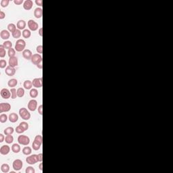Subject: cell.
Masks as SVG:
<instances>
[{
    "mask_svg": "<svg viewBox=\"0 0 173 173\" xmlns=\"http://www.w3.org/2000/svg\"><path fill=\"white\" fill-rule=\"evenodd\" d=\"M25 47H26V42L24 39H19L16 41L15 45V49L16 51L18 52H21L25 50Z\"/></svg>",
    "mask_w": 173,
    "mask_h": 173,
    "instance_id": "6da1fadb",
    "label": "cell"
},
{
    "mask_svg": "<svg viewBox=\"0 0 173 173\" xmlns=\"http://www.w3.org/2000/svg\"><path fill=\"white\" fill-rule=\"evenodd\" d=\"M19 115L22 118V119L24 120H28L31 118V115L28 110H27V108H22L19 110Z\"/></svg>",
    "mask_w": 173,
    "mask_h": 173,
    "instance_id": "7a4b0ae2",
    "label": "cell"
},
{
    "mask_svg": "<svg viewBox=\"0 0 173 173\" xmlns=\"http://www.w3.org/2000/svg\"><path fill=\"white\" fill-rule=\"evenodd\" d=\"M18 142L20 145L27 146L30 143V138L27 135H19L18 137Z\"/></svg>",
    "mask_w": 173,
    "mask_h": 173,
    "instance_id": "3957f363",
    "label": "cell"
},
{
    "mask_svg": "<svg viewBox=\"0 0 173 173\" xmlns=\"http://www.w3.org/2000/svg\"><path fill=\"white\" fill-rule=\"evenodd\" d=\"M31 62L35 64V65H38L39 64L42 63L43 58L42 56H41V54H35L33 55L32 58H31Z\"/></svg>",
    "mask_w": 173,
    "mask_h": 173,
    "instance_id": "277c9868",
    "label": "cell"
},
{
    "mask_svg": "<svg viewBox=\"0 0 173 173\" xmlns=\"http://www.w3.org/2000/svg\"><path fill=\"white\" fill-rule=\"evenodd\" d=\"M26 162L27 164L30 165H34L37 162H38V158H37V154H33L31 156H28L26 158Z\"/></svg>",
    "mask_w": 173,
    "mask_h": 173,
    "instance_id": "5b68a950",
    "label": "cell"
},
{
    "mask_svg": "<svg viewBox=\"0 0 173 173\" xmlns=\"http://www.w3.org/2000/svg\"><path fill=\"white\" fill-rule=\"evenodd\" d=\"M23 166V162L20 159H16L13 162L12 164V167L15 171H19L22 168Z\"/></svg>",
    "mask_w": 173,
    "mask_h": 173,
    "instance_id": "8992f818",
    "label": "cell"
},
{
    "mask_svg": "<svg viewBox=\"0 0 173 173\" xmlns=\"http://www.w3.org/2000/svg\"><path fill=\"white\" fill-rule=\"evenodd\" d=\"M27 24H28V28L30 31H36L38 30L39 24L34 20H29L27 22Z\"/></svg>",
    "mask_w": 173,
    "mask_h": 173,
    "instance_id": "52a82bcc",
    "label": "cell"
},
{
    "mask_svg": "<svg viewBox=\"0 0 173 173\" xmlns=\"http://www.w3.org/2000/svg\"><path fill=\"white\" fill-rule=\"evenodd\" d=\"M37 101L34 99L31 100L28 103V109L31 112H35L37 109Z\"/></svg>",
    "mask_w": 173,
    "mask_h": 173,
    "instance_id": "ba28073f",
    "label": "cell"
},
{
    "mask_svg": "<svg viewBox=\"0 0 173 173\" xmlns=\"http://www.w3.org/2000/svg\"><path fill=\"white\" fill-rule=\"evenodd\" d=\"M0 94L1 97L4 100H8L11 97V91L8 89H2L0 91Z\"/></svg>",
    "mask_w": 173,
    "mask_h": 173,
    "instance_id": "9c48e42d",
    "label": "cell"
},
{
    "mask_svg": "<svg viewBox=\"0 0 173 173\" xmlns=\"http://www.w3.org/2000/svg\"><path fill=\"white\" fill-rule=\"evenodd\" d=\"M11 110V105L8 103H1L0 104V113L8 112Z\"/></svg>",
    "mask_w": 173,
    "mask_h": 173,
    "instance_id": "30bf717a",
    "label": "cell"
},
{
    "mask_svg": "<svg viewBox=\"0 0 173 173\" xmlns=\"http://www.w3.org/2000/svg\"><path fill=\"white\" fill-rule=\"evenodd\" d=\"M33 85L35 88H41L43 86V78H35L33 81Z\"/></svg>",
    "mask_w": 173,
    "mask_h": 173,
    "instance_id": "8fae6325",
    "label": "cell"
},
{
    "mask_svg": "<svg viewBox=\"0 0 173 173\" xmlns=\"http://www.w3.org/2000/svg\"><path fill=\"white\" fill-rule=\"evenodd\" d=\"M16 69L15 68H12L11 66H8L6 68L5 70V73L8 75V77H12L16 74Z\"/></svg>",
    "mask_w": 173,
    "mask_h": 173,
    "instance_id": "7c38bea8",
    "label": "cell"
},
{
    "mask_svg": "<svg viewBox=\"0 0 173 173\" xmlns=\"http://www.w3.org/2000/svg\"><path fill=\"white\" fill-rule=\"evenodd\" d=\"M22 56L25 60H31V58L33 56V53L31 50H28V49H25L22 51Z\"/></svg>",
    "mask_w": 173,
    "mask_h": 173,
    "instance_id": "4fadbf2b",
    "label": "cell"
},
{
    "mask_svg": "<svg viewBox=\"0 0 173 173\" xmlns=\"http://www.w3.org/2000/svg\"><path fill=\"white\" fill-rule=\"evenodd\" d=\"M10 151V146H8V145H2L0 148V154L3 156H6V155H8Z\"/></svg>",
    "mask_w": 173,
    "mask_h": 173,
    "instance_id": "5bb4252c",
    "label": "cell"
},
{
    "mask_svg": "<svg viewBox=\"0 0 173 173\" xmlns=\"http://www.w3.org/2000/svg\"><path fill=\"white\" fill-rule=\"evenodd\" d=\"M18 65V60L17 57H12L9 59V66L12 68H15Z\"/></svg>",
    "mask_w": 173,
    "mask_h": 173,
    "instance_id": "9a60e30c",
    "label": "cell"
},
{
    "mask_svg": "<svg viewBox=\"0 0 173 173\" xmlns=\"http://www.w3.org/2000/svg\"><path fill=\"white\" fill-rule=\"evenodd\" d=\"M33 6V2L31 0H26L23 4V8L25 10H30Z\"/></svg>",
    "mask_w": 173,
    "mask_h": 173,
    "instance_id": "2e32d148",
    "label": "cell"
},
{
    "mask_svg": "<svg viewBox=\"0 0 173 173\" xmlns=\"http://www.w3.org/2000/svg\"><path fill=\"white\" fill-rule=\"evenodd\" d=\"M0 37L3 40H7L10 37V33L8 30H2L0 33Z\"/></svg>",
    "mask_w": 173,
    "mask_h": 173,
    "instance_id": "e0dca14e",
    "label": "cell"
},
{
    "mask_svg": "<svg viewBox=\"0 0 173 173\" xmlns=\"http://www.w3.org/2000/svg\"><path fill=\"white\" fill-rule=\"evenodd\" d=\"M34 16L36 18L39 19L41 18L43 16V9L41 8H35L34 10Z\"/></svg>",
    "mask_w": 173,
    "mask_h": 173,
    "instance_id": "ac0fdd59",
    "label": "cell"
},
{
    "mask_svg": "<svg viewBox=\"0 0 173 173\" xmlns=\"http://www.w3.org/2000/svg\"><path fill=\"white\" fill-rule=\"evenodd\" d=\"M27 26V23L24 20H20L18 21V22L16 24V27L18 28V29L19 30H24Z\"/></svg>",
    "mask_w": 173,
    "mask_h": 173,
    "instance_id": "d6986e66",
    "label": "cell"
},
{
    "mask_svg": "<svg viewBox=\"0 0 173 173\" xmlns=\"http://www.w3.org/2000/svg\"><path fill=\"white\" fill-rule=\"evenodd\" d=\"M8 119L10 120V122H11L12 123H15L18 120V115L17 114L14 113V112H13V113L10 114L9 115Z\"/></svg>",
    "mask_w": 173,
    "mask_h": 173,
    "instance_id": "ffe728a7",
    "label": "cell"
},
{
    "mask_svg": "<svg viewBox=\"0 0 173 173\" xmlns=\"http://www.w3.org/2000/svg\"><path fill=\"white\" fill-rule=\"evenodd\" d=\"M11 149H12V151L14 154H18L20 151V150H21V147L20 146L19 144L14 143V144L12 145Z\"/></svg>",
    "mask_w": 173,
    "mask_h": 173,
    "instance_id": "44dd1931",
    "label": "cell"
},
{
    "mask_svg": "<svg viewBox=\"0 0 173 173\" xmlns=\"http://www.w3.org/2000/svg\"><path fill=\"white\" fill-rule=\"evenodd\" d=\"M33 83H32V81H29V80H27V81H25L23 83V87L25 89H27V90H31L32 87H33Z\"/></svg>",
    "mask_w": 173,
    "mask_h": 173,
    "instance_id": "7402d4cb",
    "label": "cell"
},
{
    "mask_svg": "<svg viewBox=\"0 0 173 173\" xmlns=\"http://www.w3.org/2000/svg\"><path fill=\"white\" fill-rule=\"evenodd\" d=\"M17 85H18V81L16 78H12L9 80L8 82V87H10V88H14Z\"/></svg>",
    "mask_w": 173,
    "mask_h": 173,
    "instance_id": "603a6c76",
    "label": "cell"
},
{
    "mask_svg": "<svg viewBox=\"0 0 173 173\" xmlns=\"http://www.w3.org/2000/svg\"><path fill=\"white\" fill-rule=\"evenodd\" d=\"M29 95H30V97H32L33 99H35V98H36L39 95L38 90H37L36 88L31 89V90H30V92H29Z\"/></svg>",
    "mask_w": 173,
    "mask_h": 173,
    "instance_id": "cb8c5ba5",
    "label": "cell"
},
{
    "mask_svg": "<svg viewBox=\"0 0 173 173\" xmlns=\"http://www.w3.org/2000/svg\"><path fill=\"white\" fill-rule=\"evenodd\" d=\"M22 153L25 156H29L32 153V148L29 146H25L22 149Z\"/></svg>",
    "mask_w": 173,
    "mask_h": 173,
    "instance_id": "d4e9b609",
    "label": "cell"
},
{
    "mask_svg": "<svg viewBox=\"0 0 173 173\" xmlns=\"http://www.w3.org/2000/svg\"><path fill=\"white\" fill-rule=\"evenodd\" d=\"M14 128L12 127H7V128H6L4 129V134L6 135H12V134L14 133Z\"/></svg>",
    "mask_w": 173,
    "mask_h": 173,
    "instance_id": "484cf974",
    "label": "cell"
},
{
    "mask_svg": "<svg viewBox=\"0 0 173 173\" xmlns=\"http://www.w3.org/2000/svg\"><path fill=\"white\" fill-rule=\"evenodd\" d=\"M22 35L24 38L28 39L31 37V32L29 29H24L22 32Z\"/></svg>",
    "mask_w": 173,
    "mask_h": 173,
    "instance_id": "4316f807",
    "label": "cell"
},
{
    "mask_svg": "<svg viewBox=\"0 0 173 173\" xmlns=\"http://www.w3.org/2000/svg\"><path fill=\"white\" fill-rule=\"evenodd\" d=\"M41 145H42V144H41V143H39V142L34 140V141H33V144H32V148H33V150H34L35 151H38L41 148Z\"/></svg>",
    "mask_w": 173,
    "mask_h": 173,
    "instance_id": "83f0119b",
    "label": "cell"
},
{
    "mask_svg": "<svg viewBox=\"0 0 173 173\" xmlns=\"http://www.w3.org/2000/svg\"><path fill=\"white\" fill-rule=\"evenodd\" d=\"M1 170L4 173H7L10 171V166L8 164H3L1 166Z\"/></svg>",
    "mask_w": 173,
    "mask_h": 173,
    "instance_id": "f1b7e54d",
    "label": "cell"
},
{
    "mask_svg": "<svg viewBox=\"0 0 173 173\" xmlns=\"http://www.w3.org/2000/svg\"><path fill=\"white\" fill-rule=\"evenodd\" d=\"M12 37H14V39H18L21 37V35H22V33H21V31L19 30V29H16L14 33H12Z\"/></svg>",
    "mask_w": 173,
    "mask_h": 173,
    "instance_id": "f546056e",
    "label": "cell"
},
{
    "mask_svg": "<svg viewBox=\"0 0 173 173\" xmlns=\"http://www.w3.org/2000/svg\"><path fill=\"white\" fill-rule=\"evenodd\" d=\"M12 43L10 41H6L5 42L3 43V46L4 47V48L6 50H10L12 48Z\"/></svg>",
    "mask_w": 173,
    "mask_h": 173,
    "instance_id": "4dcf8cb0",
    "label": "cell"
},
{
    "mask_svg": "<svg viewBox=\"0 0 173 173\" xmlns=\"http://www.w3.org/2000/svg\"><path fill=\"white\" fill-rule=\"evenodd\" d=\"M17 93V95L18 97H22L24 95V93H25V91H24V89L22 88V87H20L17 89L16 91Z\"/></svg>",
    "mask_w": 173,
    "mask_h": 173,
    "instance_id": "1f68e13d",
    "label": "cell"
},
{
    "mask_svg": "<svg viewBox=\"0 0 173 173\" xmlns=\"http://www.w3.org/2000/svg\"><path fill=\"white\" fill-rule=\"evenodd\" d=\"M16 26L14 23H10L8 25V30L10 33H14L16 30Z\"/></svg>",
    "mask_w": 173,
    "mask_h": 173,
    "instance_id": "d6a6232c",
    "label": "cell"
},
{
    "mask_svg": "<svg viewBox=\"0 0 173 173\" xmlns=\"http://www.w3.org/2000/svg\"><path fill=\"white\" fill-rule=\"evenodd\" d=\"M5 141L8 144H10L14 141V137L12 135H6V137H5Z\"/></svg>",
    "mask_w": 173,
    "mask_h": 173,
    "instance_id": "836d02e7",
    "label": "cell"
},
{
    "mask_svg": "<svg viewBox=\"0 0 173 173\" xmlns=\"http://www.w3.org/2000/svg\"><path fill=\"white\" fill-rule=\"evenodd\" d=\"M6 49L4 48L3 45H0V57L1 58H4V57L6 56Z\"/></svg>",
    "mask_w": 173,
    "mask_h": 173,
    "instance_id": "e575fe53",
    "label": "cell"
},
{
    "mask_svg": "<svg viewBox=\"0 0 173 173\" xmlns=\"http://www.w3.org/2000/svg\"><path fill=\"white\" fill-rule=\"evenodd\" d=\"M8 119V116L6 115V114H1L0 115V122L1 123H5L7 122V120Z\"/></svg>",
    "mask_w": 173,
    "mask_h": 173,
    "instance_id": "d590c367",
    "label": "cell"
},
{
    "mask_svg": "<svg viewBox=\"0 0 173 173\" xmlns=\"http://www.w3.org/2000/svg\"><path fill=\"white\" fill-rule=\"evenodd\" d=\"M8 54L9 58H12V57H15L16 55V50L14 48H11L10 50H8Z\"/></svg>",
    "mask_w": 173,
    "mask_h": 173,
    "instance_id": "8d00e7d4",
    "label": "cell"
},
{
    "mask_svg": "<svg viewBox=\"0 0 173 173\" xmlns=\"http://www.w3.org/2000/svg\"><path fill=\"white\" fill-rule=\"evenodd\" d=\"M16 89L15 88H12L10 91H11V98L12 100H15L16 98L18 97L17 95V93H16Z\"/></svg>",
    "mask_w": 173,
    "mask_h": 173,
    "instance_id": "74e56055",
    "label": "cell"
},
{
    "mask_svg": "<svg viewBox=\"0 0 173 173\" xmlns=\"http://www.w3.org/2000/svg\"><path fill=\"white\" fill-rule=\"evenodd\" d=\"M15 131L16 132V133H18V134H22V133H24V132L25 131V130L19 124L18 127H16Z\"/></svg>",
    "mask_w": 173,
    "mask_h": 173,
    "instance_id": "f35d334b",
    "label": "cell"
},
{
    "mask_svg": "<svg viewBox=\"0 0 173 173\" xmlns=\"http://www.w3.org/2000/svg\"><path fill=\"white\" fill-rule=\"evenodd\" d=\"M9 4H10V1H9V0H1V2H0L1 8H6V7H8Z\"/></svg>",
    "mask_w": 173,
    "mask_h": 173,
    "instance_id": "ab89813d",
    "label": "cell"
},
{
    "mask_svg": "<svg viewBox=\"0 0 173 173\" xmlns=\"http://www.w3.org/2000/svg\"><path fill=\"white\" fill-rule=\"evenodd\" d=\"M25 173H35V170L33 166H28L26 170H25Z\"/></svg>",
    "mask_w": 173,
    "mask_h": 173,
    "instance_id": "60d3db41",
    "label": "cell"
},
{
    "mask_svg": "<svg viewBox=\"0 0 173 173\" xmlns=\"http://www.w3.org/2000/svg\"><path fill=\"white\" fill-rule=\"evenodd\" d=\"M34 140L36 141H37V142H39V143H41V144H42L43 143V137L41 135H36Z\"/></svg>",
    "mask_w": 173,
    "mask_h": 173,
    "instance_id": "b9f144b4",
    "label": "cell"
},
{
    "mask_svg": "<svg viewBox=\"0 0 173 173\" xmlns=\"http://www.w3.org/2000/svg\"><path fill=\"white\" fill-rule=\"evenodd\" d=\"M20 125L25 130V131H27V130H28V127H29L28 124L27 123V122H22V123H20Z\"/></svg>",
    "mask_w": 173,
    "mask_h": 173,
    "instance_id": "7bdbcfd3",
    "label": "cell"
},
{
    "mask_svg": "<svg viewBox=\"0 0 173 173\" xmlns=\"http://www.w3.org/2000/svg\"><path fill=\"white\" fill-rule=\"evenodd\" d=\"M6 67H7V62L5 60H0V68H5Z\"/></svg>",
    "mask_w": 173,
    "mask_h": 173,
    "instance_id": "ee69618b",
    "label": "cell"
},
{
    "mask_svg": "<svg viewBox=\"0 0 173 173\" xmlns=\"http://www.w3.org/2000/svg\"><path fill=\"white\" fill-rule=\"evenodd\" d=\"M36 51H37V52L39 54H43V46L41 45H38V46L37 47V48H36Z\"/></svg>",
    "mask_w": 173,
    "mask_h": 173,
    "instance_id": "f6af8a7d",
    "label": "cell"
},
{
    "mask_svg": "<svg viewBox=\"0 0 173 173\" xmlns=\"http://www.w3.org/2000/svg\"><path fill=\"white\" fill-rule=\"evenodd\" d=\"M24 1L23 0H14V3L16 4V5H17V6H20V5H21V4H24Z\"/></svg>",
    "mask_w": 173,
    "mask_h": 173,
    "instance_id": "bcb514c9",
    "label": "cell"
},
{
    "mask_svg": "<svg viewBox=\"0 0 173 173\" xmlns=\"http://www.w3.org/2000/svg\"><path fill=\"white\" fill-rule=\"evenodd\" d=\"M38 113L40 114V115H42L43 114V105H40L38 107Z\"/></svg>",
    "mask_w": 173,
    "mask_h": 173,
    "instance_id": "7dc6e473",
    "label": "cell"
},
{
    "mask_svg": "<svg viewBox=\"0 0 173 173\" xmlns=\"http://www.w3.org/2000/svg\"><path fill=\"white\" fill-rule=\"evenodd\" d=\"M37 158H38V161L39 162H42L43 161V154L40 153V154H37Z\"/></svg>",
    "mask_w": 173,
    "mask_h": 173,
    "instance_id": "c3c4849f",
    "label": "cell"
},
{
    "mask_svg": "<svg viewBox=\"0 0 173 173\" xmlns=\"http://www.w3.org/2000/svg\"><path fill=\"white\" fill-rule=\"evenodd\" d=\"M35 4H37V6L41 7V6H43V1L42 0H36Z\"/></svg>",
    "mask_w": 173,
    "mask_h": 173,
    "instance_id": "681fc988",
    "label": "cell"
},
{
    "mask_svg": "<svg viewBox=\"0 0 173 173\" xmlns=\"http://www.w3.org/2000/svg\"><path fill=\"white\" fill-rule=\"evenodd\" d=\"M6 17V14L3 11H0V19L3 20Z\"/></svg>",
    "mask_w": 173,
    "mask_h": 173,
    "instance_id": "f907efd6",
    "label": "cell"
},
{
    "mask_svg": "<svg viewBox=\"0 0 173 173\" xmlns=\"http://www.w3.org/2000/svg\"><path fill=\"white\" fill-rule=\"evenodd\" d=\"M5 141V137L3 134H0V143H3Z\"/></svg>",
    "mask_w": 173,
    "mask_h": 173,
    "instance_id": "816d5d0a",
    "label": "cell"
},
{
    "mask_svg": "<svg viewBox=\"0 0 173 173\" xmlns=\"http://www.w3.org/2000/svg\"><path fill=\"white\" fill-rule=\"evenodd\" d=\"M39 35L40 37H43V28H40L39 29Z\"/></svg>",
    "mask_w": 173,
    "mask_h": 173,
    "instance_id": "f5cc1de1",
    "label": "cell"
},
{
    "mask_svg": "<svg viewBox=\"0 0 173 173\" xmlns=\"http://www.w3.org/2000/svg\"><path fill=\"white\" fill-rule=\"evenodd\" d=\"M39 170H40L41 171H42L43 170V163L42 162H41V163H40V164H39Z\"/></svg>",
    "mask_w": 173,
    "mask_h": 173,
    "instance_id": "db71d44e",
    "label": "cell"
},
{
    "mask_svg": "<svg viewBox=\"0 0 173 173\" xmlns=\"http://www.w3.org/2000/svg\"><path fill=\"white\" fill-rule=\"evenodd\" d=\"M37 67L38 68H39V69H42V68H43L42 63H41V64H38V65H37Z\"/></svg>",
    "mask_w": 173,
    "mask_h": 173,
    "instance_id": "11a10c76",
    "label": "cell"
}]
</instances>
